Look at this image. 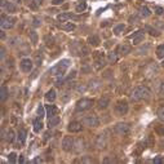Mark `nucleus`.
Masks as SVG:
<instances>
[{
	"instance_id": "f257e3e1",
	"label": "nucleus",
	"mask_w": 164,
	"mask_h": 164,
	"mask_svg": "<svg viewBox=\"0 0 164 164\" xmlns=\"http://www.w3.org/2000/svg\"><path fill=\"white\" fill-rule=\"evenodd\" d=\"M68 66H70V61L68 60H62L58 62L56 66H53L49 70V74L51 75H54V76H58V75H63L65 74V71L68 68Z\"/></svg>"
},
{
	"instance_id": "f03ea898",
	"label": "nucleus",
	"mask_w": 164,
	"mask_h": 164,
	"mask_svg": "<svg viewBox=\"0 0 164 164\" xmlns=\"http://www.w3.org/2000/svg\"><path fill=\"white\" fill-rule=\"evenodd\" d=\"M150 97V91L149 88L146 87H137L136 89L133 91L132 98L134 101H140V100H146V98Z\"/></svg>"
},
{
	"instance_id": "7ed1b4c3",
	"label": "nucleus",
	"mask_w": 164,
	"mask_h": 164,
	"mask_svg": "<svg viewBox=\"0 0 164 164\" xmlns=\"http://www.w3.org/2000/svg\"><path fill=\"white\" fill-rule=\"evenodd\" d=\"M92 106H93V100H89V98H81V100H79L76 102V111L89 110Z\"/></svg>"
},
{
	"instance_id": "20e7f679",
	"label": "nucleus",
	"mask_w": 164,
	"mask_h": 164,
	"mask_svg": "<svg viewBox=\"0 0 164 164\" xmlns=\"http://www.w3.org/2000/svg\"><path fill=\"white\" fill-rule=\"evenodd\" d=\"M70 49H71V52H73L75 56H84V54L88 53L87 48H84L83 44H81L80 41H74L73 44H71Z\"/></svg>"
},
{
	"instance_id": "39448f33",
	"label": "nucleus",
	"mask_w": 164,
	"mask_h": 164,
	"mask_svg": "<svg viewBox=\"0 0 164 164\" xmlns=\"http://www.w3.org/2000/svg\"><path fill=\"white\" fill-rule=\"evenodd\" d=\"M14 24H16V18L14 17H9V16H5V14L1 16V22H0L1 29H4V30H9V29H12L13 26H14Z\"/></svg>"
},
{
	"instance_id": "423d86ee",
	"label": "nucleus",
	"mask_w": 164,
	"mask_h": 164,
	"mask_svg": "<svg viewBox=\"0 0 164 164\" xmlns=\"http://www.w3.org/2000/svg\"><path fill=\"white\" fill-rule=\"evenodd\" d=\"M83 124L87 127H98L100 124V120H98L97 115L94 114H89V115H85L83 118Z\"/></svg>"
},
{
	"instance_id": "0eeeda50",
	"label": "nucleus",
	"mask_w": 164,
	"mask_h": 164,
	"mask_svg": "<svg viewBox=\"0 0 164 164\" xmlns=\"http://www.w3.org/2000/svg\"><path fill=\"white\" fill-rule=\"evenodd\" d=\"M129 124L127 123H118L115 128H114V130H115L116 134H119V136H125V134L129 133Z\"/></svg>"
},
{
	"instance_id": "6e6552de",
	"label": "nucleus",
	"mask_w": 164,
	"mask_h": 164,
	"mask_svg": "<svg viewBox=\"0 0 164 164\" xmlns=\"http://www.w3.org/2000/svg\"><path fill=\"white\" fill-rule=\"evenodd\" d=\"M74 143L75 141L71 136H66L63 140H62V149L65 150V151H71V150H74Z\"/></svg>"
},
{
	"instance_id": "1a4fd4ad",
	"label": "nucleus",
	"mask_w": 164,
	"mask_h": 164,
	"mask_svg": "<svg viewBox=\"0 0 164 164\" xmlns=\"http://www.w3.org/2000/svg\"><path fill=\"white\" fill-rule=\"evenodd\" d=\"M115 111L118 115H125L128 113V103L127 101H119L115 106Z\"/></svg>"
},
{
	"instance_id": "9d476101",
	"label": "nucleus",
	"mask_w": 164,
	"mask_h": 164,
	"mask_svg": "<svg viewBox=\"0 0 164 164\" xmlns=\"http://www.w3.org/2000/svg\"><path fill=\"white\" fill-rule=\"evenodd\" d=\"M105 58H103V54L101 52H96V60H94V67L97 70H101L103 66H105Z\"/></svg>"
},
{
	"instance_id": "9b49d317",
	"label": "nucleus",
	"mask_w": 164,
	"mask_h": 164,
	"mask_svg": "<svg viewBox=\"0 0 164 164\" xmlns=\"http://www.w3.org/2000/svg\"><path fill=\"white\" fill-rule=\"evenodd\" d=\"M19 66H21L22 71H25V73H30L32 70V61L30 58H24V60L21 61V63H19Z\"/></svg>"
},
{
	"instance_id": "f8f14e48",
	"label": "nucleus",
	"mask_w": 164,
	"mask_h": 164,
	"mask_svg": "<svg viewBox=\"0 0 164 164\" xmlns=\"http://www.w3.org/2000/svg\"><path fill=\"white\" fill-rule=\"evenodd\" d=\"M1 8L4 9L5 12H9V13H14L17 6H16L11 1H6V0H1Z\"/></svg>"
},
{
	"instance_id": "ddd939ff",
	"label": "nucleus",
	"mask_w": 164,
	"mask_h": 164,
	"mask_svg": "<svg viewBox=\"0 0 164 164\" xmlns=\"http://www.w3.org/2000/svg\"><path fill=\"white\" fill-rule=\"evenodd\" d=\"M130 40H132V43L134 45L140 44V43L143 40V30H140V31L134 32L132 36H130Z\"/></svg>"
},
{
	"instance_id": "4468645a",
	"label": "nucleus",
	"mask_w": 164,
	"mask_h": 164,
	"mask_svg": "<svg viewBox=\"0 0 164 164\" xmlns=\"http://www.w3.org/2000/svg\"><path fill=\"white\" fill-rule=\"evenodd\" d=\"M107 145V137L106 134H100V136L97 137V141H96V146L98 149H103V147H106Z\"/></svg>"
},
{
	"instance_id": "2eb2a0df",
	"label": "nucleus",
	"mask_w": 164,
	"mask_h": 164,
	"mask_svg": "<svg viewBox=\"0 0 164 164\" xmlns=\"http://www.w3.org/2000/svg\"><path fill=\"white\" fill-rule=\"evenodd\" d=\"M68 130H70L71 133H78L81 130V123L79 122H71L70 124H68Z\"/></svg>"
},
{
	"instance_id": "dca6fc26",
	"label": "nucleus",
	"mask_w": 164,
	"mask_h": 164,
	"mask_svg": "<svg viewBox=\"0 0 164 164\" xmlns=\"http://www.w3.org/2000/svg\"><path fill=\"white\" fill-rule=\"evenodd\" d=\"M45 110H47L48 118H53V116H56V114H57V109H56L54 105H48V106L45 107Z\"/></svg>"
},
{
	"instance_id": "f3484780",
	"label": "nucleus",
	"mask_w": 164,
	"mask_h": 164,
	"mask_svg": "<svg viewBox=\"0 0 164 164\" xmlns=\"http://www.w3.org/2000/svg\"><path fill=\"white\" fill-rule=\"evenodd\" d=\"M75 16L73 14V13H61V14H58V17L57 19L60 22H66L67 19H71V18H74Z\"/></svg>"
},
{
	"instance_id": "a211bd4d",
	"label": "nucleus",
	"mask_w": 164,
	"mask_h": 164,
	"mask_svg": "<svg viewBox=\"0 0 164 164\" xmlns=\"http://www.w3.org/2000/svg\"><path fill=\"white\" fill-rule=\"evenodd\" d=\"M110 105V100L107 97H102L100 101H98V109H101V110H105L107 106Z\"/></svg>"
},
{
	"instance_id": "6ab92c4d",
	"label": "nucleus",
	"mask_w": 164,
	"mask_h": 164,
	"mask_svg": "<svg viewBox=\"0 0 164 164\" xmlns=\"http://www.w3.org/2000/svg\"><path fill=\"white\" fill-rule=\"evenodd\" d=\"M88 43H89V45H92V47H97V45L100 44V38H98L97 35H91V36L88 38Z\"/></svg>"
},
{
	"instance_id": "aec40b11",
	"label": "nucleus",
	"mask_w": 164,
	"mask_h": 164,
	"mask_svg": "<svg viewBox=\"0 0 164 164\" xmlns=\"http://www.w3.org/2000/svg\"><path fill=\"white\" fill-rule=\"evenodd\" d=\"M45 100H47L48 102H53V101L56 100V91L54 89L48 91L47 93H45Z\"/></svg>"
},
{
	"instance_id": "412c9836",
	"label": "nucleus",
	"mask_w": 164,
	"mask_h": 164,
	"mask_svg": "<svg viewBox=\"0 0 164 164\" xmlns=\"http://www.w3.org/2000/svg\"><path fill=\"white\" fill-rule=\"evenodd\" d=\"M60 27L62 29V30H66V31H73V30H75V26L74 24H71V22H65V24H62V25H60Z\"/></svg>"
},
{
	"instance_id": "4be33fe9",
	"label": "nucleus",
	"mask_w": 164,
	"mask_h": 164,
	"mask_svg": "<svg viewBox=\"0 0 164 164\" xmlns=\"http://www.w3.org/2000/svg\"><path fill=\"white\" fill-rule=\"evenodd\" d=\"M26 130L25 129H19L18 130V143H21V145H24L25 143V141H26Z\"/></svg>"
},
{
	"instance_id": "5701e85b",
	"label": "nucleus",
	"mask_w": 164,
	"mask_h": 164,
	"mask_svg": "<svg viewBox=\"0 0 164 164\" xmlns=\"http://www.w3.org/2000/svg\"><path fill=\"white\" fill-rule=\"evenodd\" d=\"M118 51H119L120 54H128V53H130V47L127 44H122V45H119Z\"/></svg>"
},
{
	"instance_id": "b1692460",
	"label": "nucleus",
	"mask_w": 164,
	"mask_h": 164,
	"mask_svg": "<svg viewBox=\"0 0 164 164\" xmlns=\"http://www.w3.org/2000/svg\"><path fill=\"white\" fill-rule=\"evenodd\" d=\"M84 141L83 140H81V138H78L76 141H75V143H74V146H78V147H75V151H76V153H80L81 151V150H83L84 149Z\"/></svg>"
},
{
	"instance_id": "393cba45",
	"label": "nucleus",
	"mask_w": 164,
	"mask_h": 164,
	"mask_svg": "<svg viewBox=\"0 0 164 164\" xmlns=\"http://www.w3.org/2000/svg\"><path fill=\"white\" fill-rule=\"evenodd\" d=\"M58 123H60V118H58V116L49 118V120H48V127H49V128H53V127H56V125H58Z\"/></svg>"
},
{
	"instance_id": "a878e982",
	"label": "nucleus",
	"mask_w": 164,
	"mask_h": 164,
	"mask_svg": "<svg viewBox=\"0 0 164 164\" xmlns=\"http://www.w3.org/2000/svg\"><path fill=\"white\" fill-rule=\"evenodd\" d=\"M140 14L142 16V17H149V16L151 14V12H150V9L147 8L146 5H143V6H141V9H140Z\"/></svg>"
},
{
	"instance_id": "bb28decb",
	"label": "nucleus",
	"mask_w": 164,
	"mask_h": 164,
	"mask_svg": "<svg viewBox=\"0 0 164 164\" xmlns=\"http://www.w3.org/2000/svg\"><path fill=\"white\" fill-rule=\"evenodd\" d=\"M43 129V123L40 119H35L34 120V130L35 132H40Z\"/></svg>"
},
{
	"instance_id": "cd10ccee",
	"label": "nucleus",
	"mask_w": 164,
	"mask_h": 164,
	"mask_svg": "<svg viewBox=\"0 0 164 164\" xmlns=\"http://www.w3.org/2000/svg\"><path fill=\"white\" fill-rule=\"evenodd\" d=\"M6 97H8V89H6V87H4V85H3L1 89H0V100L5 101Z\"/></svg>"
},
{
	"instance_id": "c85d7f7f",
	"label": "nucleus",
	"mask_w": 164,
	"mask_h": 164,
	"mask_svg": "<svg viewBox=\"0 0 164 164\" xmlns=\"http://www.w3.org/2000/svg\"><path fill=\"white\" fill-rule=\"evenodd\" d=\"M124 30H125V26H124L123 24H120V25H118L114 29V34H115V35H120Z\"/></svg>"
},
{
	"instance_id": "c756f323",
	"label": "nucleus",
	"mask_w": 164,
	"mask_h": 164,
	"mask_svg": "<svg viewBox=\"0 0 164 164\" xmlns=\"http://www.w3.org/2000/svg\"><path fill=\"white\" fill-rule=\"evenodd\" d=\"M156 56H158L159 58H164V44L159 45V47L156 48Z\"/></svg>"
},
{
	"instance_id": "7c9ffc66",
	"label": "nucleus",
	"mask_w": 164,
	"mask_h": 164,
	"mask_svg": "<svg viewBox=\"0 0 164 164\" xmlns=\"http://www.w3.org/2000/svg\"><path fill=\"white\" fill-rule=\"evenodd\" d=\"M5 140L8 141V142H13V140H14V132H13L12 129H9L8 132H6V136H5Z\"/></svg>"
},
{
	"instance_id": "2f4dec72",
	"label": "nucleus",
	"mask_w": 164,
	"mask_h": 164,
	"mask_svg": "<svg viewBox=\"0 0 164 164\" xmlns=\"http://www.w3.org/2000/svg\"><path fill=\"white\" fill-rule=\"evenodd\" d=\"M109 62L110 63H114V62H116L118 61V56H116V53L115 52H111V53H109Z\"/></svg>"
},
{
	"instance_id": "473e14b6",
	"label": "nucleus",
	"mask_w": 164,
	"mask_h": 164,
	"mask_svg": "<svg viewBox=\"0 0 164 164\" xmlns=\"http://www.w3.org/2000/svg\"><path fill=\"white\" fill-rule=\"evenodd\" d=\"M8 162L9 163H12V164H14L16 162H17V155H16V153H11L8 155Z\"/></svg>"
},
{
	"instance_id": "72a5a7b5",
	"label": "nucleus",
	"mask_w": 164,
	"mask_h": 164,
	"mask_svg": "<svg viewBox=\"0 0 164 164\" xmlns=\"http://www.w3.org/2000/svg\"><path fill=\"white\" fill-rule=\"evenodd\" d=\"M45 111H47V110H45L44 107L40 105V106L38 107V115H39V118H44L45 116Z\"/></svg>"
},
{
	"instance_id": "f704fd0d",
	"label": "nucleus",
	"mask_w": 164,
	"mask_h": 164,
	"mask_svg": "<svg viewBox=\"0 0 164 164\" xmlns=\"http://www.w3.org/2000/svg\"><path fill=\"white\" fill-rule=\"evenodd\" d=\"M158 118H159V120L164 122V106L160 107V109L158 110Z\"/></svg>"
},
{
	"instance_id": "c9c22d12",
	"label": "nucleus",
	"mask_w": 164,
	"mask_h": 164,
	"mask_svg": "<svg viewBox=\"0 0 164 164\" xmlns=\"http://www.w3.org/2000/svg\"><path fill=\"white\" fill-rule=\"evenodd\" d=\"M85 8H87L85 3H80V4H78V5H76V12H83Z\"/></svg>"
},
{
	"instance_id": "e433bc0d",
	"label": "nucleus",
	"mask_w": 164,
	"mask_h": 164,
	"mask_svg": "<svg viewBox=\"0 0 164 164\" xmlns=\"http://www.w3.org/2000/svg\"><path fill=\"white\" fill-rule=\"evenodd\" d=\"M31 40H32V43H34V44H36V43H38V34L35 31L31 32Z\"/></svg>"
},
{
	"instance_id": "4c0bfd02",
	"label": "nucleus",
	"mask_w": 164,
	"mask_h": 164,
	"mask_svg": "<svg viewBox=\"0 0 164 164\" xmlns=\"http://www.w3.org/2000/svg\"><path fill=\"white\" fill-rule=\"evenodd\" d=\"M154 11H155V13H156V14H163L164 9L162 8V6H155V8H154Z\"/></svg>"
},
{
	"instance_id": "58836bf2",
	"label": "nucleus",
	"mask_w": 164,
	"mask_h": 164,
	"mask_svg": "<svg viewBox=\"0 0 164 164\" xmlns=\"http://www.w3.org/2000/svg\"><path fill=\"white\" fill-rule=\"evenodd\" d=\"M75 74H76V71H71V75H68L66 79H65V81H68V80L74 79V78H75Z\"/></svg>"
},
{
	"instance_id": "ea45409f",
	"label": "nucleus",
	"mask_w": 164,
	"mask_h": 164,
	"mask_svg": "<svg viewBox=\"0 0 164 164\" xmlns=\"http://www.w3.org/2000/svg\"><path fill=\"white\" fill-rule=\"evenodd\" d=\"M31 163H32V164H36V163H43V159L40 158V156H38V158L32 159V160H31Z\"/></svg>"
},
{
	"instance_id": "a19ab883",
	"label": "nucleus",
	"mask_w": 164,
	"mask_h": 164,
	"mask_svg": "<svg viewBox=\"0 0 164 164\" xmlns=\"http://www.w3.org/2000/svg\"><path fill=\"white\" fill-rule=\"evenodd\" d=\"M154 163H155V164H162V163H163L162 156H156V158L154 159Z\"/></svg>"
},
{
	"instance_id": "79ce46f5",
	"label": "nucleus",
	"mask_w": 164,
	"mask_h": 164,
	"mask_svg": "<svg viewBox=\"0 0 164 164\" xmlns=\"http://www.w3.org/2000/svg\"><path fill=\"white\" fill-rule=\"evenodd\" d=\"M63 1H65V0H53L52 3H53V5H58V4H62Z\"/></svg>"
},
{
	"instance_id": "37998d69",
	"label": "nucleus",
	"mask_w": 164,
	"mask_h": 164,
	"mask_svg": "<svg viewBox=\"0 0 164 164\" xmlns=\"http://www.w3.org/2000/svg\"><path fill=\"white\" fill-rule=\"evenodd\" d=\"M103 162H105V163H109V162H110V163H113V162H114V163H115V162H116V160H115V159H109V158H106V159H105V160H103Z\"/></svg>"
},
{
	"instance_id": "c03bdc74",
	"label": "nucleus",
	"mask_w": 164,
	"mask_h": 164,
	"mask_svg": "<svg viewBox=\"0 0 164 164\" xmlns=\"http://www.w3.org/2000/svg\"><path fill=\"white\" fill-rule=\"evenodd\" d=\"M160 93H162V94H164V80H163L162 85H160Z\"/></svg>"
},
{
	"instance_id": "a18cd8bd",
	"label": "nucleus",
	"mask_w": 164,
	"mask_h": 164,
	"mask_svg": "<svg viewBox=\"0 0 164 164\" xmlns=\"http://www.w3.org/2000/svg\"><path fill=\"white\" fill-rule=\"evenodd\" d=\"M18 163H21V164L25 163V158H24V156H19V158H18Z\"/></svg>"
},
{
	"instance_id": "49530a36",
	"label": "nucleus",
	"mask_w": 164,
	"mask_h": 164,
	"mask_svg": "<svg viewBox=\"0 0 164 164\" xmlns=\"http://www.w3.org/2000/svg\"><path fill=\"white\" fill-rule=\"evenodd\" d=\"M39 25H40V21H39L38 18H35L34 19V26H39Z\"/></svg>"
},
{
	"instance_id": "de8ad7c7",
	"label": "nucleus",
	"mask_w": 164,
	"mask_h": 164,
	"mask_svg": "<svg viewBox=\"0 0 164 164\" xmlns=\"http://www.w3.org/2000/svg\"><path fill=\"white\" fill-rule=\"evenodd\" d=\"M158 132L162 133V134H164V127H163V128H158Z\"/></svg>"
},
{
	"instance_id": "09e8293b",
	"label": "nucleus",
	"mask_w": 164,
	"mask_h": 164,
	"mask_svg": "<svg viewBox=\"0 0 164 164\" xmlns=\"http://www.w3.org/2000/svg\"><path fill=\"white\" fill-rule=\"evenodd\" d=\"M4 54H5V49L1 48V58H4Z\"/></svg>"
},
{
	"instance_id": "8fccbe9b",
	"label": "nucleus",
	"mask_w": 164,
	"mask_h": 164,
	"mask_svg": "<svg viewBox=\"0 0 164 164\" xmlns=\"http://www.w3.org/2000/svg\"><path fill=\"white\" fill-rule=\"evenodd\" d=\"M162 66L164 67V60H163V62H162Z\"/></svg>"
}]
</instances>
